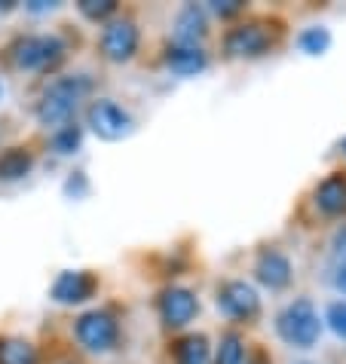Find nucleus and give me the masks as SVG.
<instances>
[{"label":"nucleus","instance_id":"nucleus-7","mask_svg":"<svg viewBox=\"0 0 346 364\" xmlns=\"http://www.w3.org/2000/svg\"><path fill=\"white\" fill-rule=\"evenodd\" d=\"M83 129H89L98 141H123L135 132V117L129 114V107H123L120 101L108 98V95H95L89 105L83 107Z\"/></svg>","mask_w":346,"mask_h":364},{"label":"nucleus","instance_id":"nucleus-5","mask_svg":"<svg viewBox=\"0 0 346 364\" xmlns=\"http://www.w3.org/2000/svg\"><path fill=\"white\" fill-rule=\"evenodd\" d=\"M70 333H74L77 346L89 355H110V352L120 349L123 325H120V316L110 306H89L74 318Z\"/></svg>","mask_w":346,"mask_h":364},{"label":"nucleus","instance_id":"nucleus-3","mask_svg":"<svg viewBox=\"0 0 346 364\" xmlns=\"http://www.w3.org/2000/svg\"><path fill=\"white\" fill-rule=\"evenodd\" d=\"M273 331H276V337L288 349L310 352V349L319 346L325 325H322V316H319V309H315V303L300 294V297H291L276 312V318H273Z\"/></svg>","mask_w":346,"mask_h":364},{"label":"nucleus","instance_id":"nucleus-18","mask_svg":"<svg viewBox=\"0 0 346 364\" xmlns=\"http://www.w3.org/2000/svg\"><path fill=\"white\" fill-rule=\"evenodd\" d=\"M83 138H86V129L80 123H68L62 129H53L49 132V154L58 156V159H68V156H77L80 150H83Z\"/></svg>","mask_w":346,"mask_h":364},{"label":"nucleus","instance_id":"nucleus-4","mask_svg":"<svg viewBox=\"0 0 346 364\" xmlns=\"http://www.w3.org/2000/svg\"><path fill=\"white\" fill-rule=\"evenodd\" d=\"M68 53L70 46L58 31L22 34L9 46V62H13L16 70H25V74H56L65 65Z\"/></svg>","mask_w":346,"mask_h":364},{"label":"nucleus","instance_id":"nucleus-27","mask_svg":"<svg viewBox=\"0 0 346 364\" xmlns=\"http://www.w3.org/2000/svg\"><path fill=\"white\" fill-rule=\"evenodd\" d=\"M242 364H273V355L263 346H258V343H254V346L248 343V352H246V361Z\"/></svg>","mask_w":346,"mask_h":364},{"label":"nucleus","instance_id":"nucleus-22","mask_svg":"<svg viewBox=\"0 0 346 364\" xmlns=\"http://www.w3.org/2000/svg\"><path fill=\"white\" fill-rule=\"evenodd\" d=\"M322 325L328 328L337 340L346 343V300H343V297L331 300L328 306H325V312H322Z\"/></svg>","mask_w":346,"mask_h":364},{"label":"nucleus","instance_id":"nucleus-8","mask_svg":"<svg viewBox=\"0 0 346 364\" xmlns=\"http://www.w3.org/2000/svg\"><path fill=\"white\" fill-rule=\"evenodd\" d=\"M141 53V25L132 16H114L98 31V55L108 65H129Z\"/></svg>","mask_w":346,"mask_h":364},{"label":"nucleus","instance_id":"nucleus-6","mask_svg":"<svg viewBox=\"0 0 346 364\" xmlns=\"http://www.w3.org/2000/svg\"><path fill=\"white\" fill-rule=\"evenodd\" d=\"M215 309L221 312V318L230 321V328H248L258 325L263 316V297L254 282L230 276L215 285Z\"/></svg>","mask_w":346,"mask_h":364},{"label":"nucleus","instance_id":"nucleus-12","mask_svg":"<svg viewBox=\"0 0 346 364\" xmlns=\"http://www.w3.org/2000/svg\"><path fill=\"white\" fill-rule=\"evenodd\" d=\"M211 31V16L202 4H181L172 18V40L178 46H202V40Z\"/></svg>","mask_w":346,"mask_h":364},{"label":"nucleus","instance_id":"nucleus-16","mask_svg":"<svg viewBox=\"0 0 346 364\" xmlns=\"http://www.w3.org/2000/svg\"><path fill=\"white\" fill-rule=\"evenodd\" d=\"M248 352V340L239 328H224L211 346V364H242Z\"/></svg>","mask_w":346,"mask_h":364},{"label":"nucleus","instance_id":"nucleus-23","mask_svg":"<svg viewBox=\"0 0 346 364\" xmlns=\"http://www.w3.org/2000/svg\"><path fill=\"white\" fill-rule=\"evenodd\" d=\"M62 193H65V199L80 202V199H86L89 193H93V181H89V175H86L83 168H74V171H70V175L65 178Z\"/></svg>","mask_w":346,"mask_h":364},{"label":"nucleus","instance_id":"nucleus-14","mask_svg":"<svg viewBox=\"0 0 346 364\" xmlns=\"http://www.w3.org/2000/svg\"><path fill=\"white\" fill-rule=\"evenodd\" d=\"M313 208L322 218H346V171H331L313 187Z\"/></svg>","mask_w":346,"mask_h":364},{"label":"nucleus","instance_id":"nucleus-2","mask_svg":"<svg viewBox=\"0 0 346 364\" xmlns=\"http://www.w3.org/2000/svg\"><path fill=\"white\" fill-rule=\"evenodd\" d=\"M282 25L273 18H246L233 22L221 37V55L227 62H258L279 49Z\"/></svg>","mask_w":346,"mask_h":364},{"label":"nucleus","instance_id":"nucleus-17","mask_svg":"<svg viewBox=\"0 0 346 364\" xmlns=\"http://www.w3.org/2000/svg\"><path fill=\"white\" fill-rule=\"evenodd\" d=\"M34 171V154L28 147H6L0 154V184H16Z\"/></svg>","mask_w":346,"mask_h":364},{"label":"nucleus","instance_id":"nucleus-29","mask_svg":"<svg viewBox=\"0 0 346 364\" xmlns=\"http://www.w3.org/2000/svg\"><path fill=\"white\" fill-rule=\"evenodd\" d=\"M291 364H315V361H310V358H300V361H291Z\"/></svg>","mask_w":346,"mask_h":364},{"label":"nucleus","instance_id":"nucleus-10","mask_svg":"<svg viewBox=\"0 0 346 364\" xmlns=\"http://www.w3.org/2000/svg\"><path fill=\"white\" fill-rule=\"evenodd\" d=\"M251 279L258 291H270V294H285L294 285V260L279 245H263L254 251L251 260Z\"/></svg>","mask_w":346,"mask_h":364},{"label":"nucleus","instance_id":"nucleus-20","mask_svg":"<svg viewBox=\"0 0 346 364\" xmlns=\"http://www.w3.org/2000/svg\"><path fill=\"white\" fill-rule=\"evenodd\" d=\"M0 364H40V349L28 337H0Z\"/></svg>","mask_w":346,"mask_h":364},{"label":"nucleus","instance_id":"nucleus-19","mask_svg":"<svg viewBox=\"0 0 346 364\" xmlns=\"http://www.w3.org/2000/svg\"><path fill=\"white\" fill-rule=\"evenodd\" d=\"M331 43H334V37H331L328 25H307V28H300L298 31V37H294V46H298L303 55H310V58L325 55L331 49Z\"/></svg>","mask_w":346,"mask_h":364},{"label":"nucleus","instance_id":"nucleus-28","mask_svg":"<svg viewBox=\"0 0 346 364\" xmlns=\"http://www.w3.org/2000/svg\"><path fill=\"white\" fill-rule=\"evenodd\" d=\"M58 4H53V0H28L25 4V13H31V16H49V13H56Z\"/></svg>","mask_w":346,"mask_h":364},{"label":"nucleus","instance_id":"nucleus-30","mask_svg":"<svg viewBox=\"0 0 346 364\" xmlns=\"http://www.w3.org/2000/svg\"><path fill=\"white\" fill-rule=\"evenodd\" d=\"M4 95H6V89H4V80H0V101H4Z\"/></svg>","mask_w":346,"mask_h":364},{"label":"nucleus","instance_id":"nucleus-26","mask_svg":"<svg viewBox=\"0 0 346 364\" xmlns=\"http://www.w3.org/2000/svg\"><path fill=\"white\" fill-rule=\"evenodd\" d=\"M331 255L334 260H346V224H340L331 232Z\"/></svg>","mask_w":346,"mask_h":364},{"label":"nucleus","instance_id":"nucleus-9","mask_svg":"<svg viewBox=\"0 0 346 364\" xmlns=\"http://www.w3.org/2000/svg\"><path fill=\"white\" fill-rule=\"evenodd\" d=\"M157 318L159 325L166 328L169 333H181L187 331L193 321L199 318L202 312V303H199V294L187 285H166L157 294Z\"/></svg>","mask_w":346,"mask_h":364},{"label":"nucleus","instance_id":"nucleus-25","mask_svg":"<svg viewBox=\"0 0 346 364\" xmlns=\"http://www.w3.org/2000/svg\"><path fill=\"white\" fill-rule=\"evenodd\" d=\"M331 288L346 300V260H334V267H331Z\"/></svg>","mask_w":346,"mask_h":364},{"label":"nucleus","instance_id":"nucleus-15","mask_svg":"<svg viewBox=\"0 0 346 364\" xmlns=\"http://www.w3.org/2000/svg\"><path fill=\"white\" fill-rule=\"evenodd\" d=\"M172 364H211V340L202 331H184L172 343Z\"/></svg>","mask_w":346,"mask_h":364},{"label":"nucleus","instance_id":"nucleus-31","mask_svg":"<svg viewBox=\"0 0 346 364\" xmlns=\"http://www.w3.org/2000/svg\"><path fill=\"white\" fill-rule=\"evenodd\" d=\"M343 154H346V141H343Z\"/></svg>","mask_w":346,"mask_h":364},{"label":"nucleus","instance_id":"nucleus-11","mask_svg":"<svg viewBox=\"0 0 346 364\" xmlns=\"http://www.w3.org/2000/svg\"><path fill=\"white\" fill-rule=\"evenodd\" d=\"M98 291H101V279L93 269H62L53 279V285H49V300L56 306L74 309V306L93 303L98 297Z\"/></svg>","mask_w":346,"mask_h":364},{"label":"nucleus","instance_id":"nucleus-21","mask_svg":"<svg viewBox=\"0 0 346 364\" xmlns=\"http://www.w3.org/2000/svg\"><path fill=\"white\" fill-rule=\"evenodd\" d=\"M77 13L93 25H105L114 16H120V4L117 0H77Z\"/></svg>","mask_w":346,"mask_h":364},{"label":"nucleus","instance_id":"nucleus-13","mask_svg":"<svg viewBox=\"0 0 346 364\" xmlns=\"http://www.w3.org/2000/svg\"><path fill=\"white\" fill-rule=\"evenodd\" d=\"M211 65V58L206 53V46H178L169 43L166 53H162V68H166L169 77L178 80H193L199 74H206Z\"/></svg>","mask_w":346,"mask_h":364},{"label":"nucleus","instance_id":"nucleus-1","mask_svg":"<svg viewBox=\"0 0 346 364\" xmlns=\"http://www.w3.org/2000/svg\"><path fill=\"white\" fill-rule=\"evenodd\" d=\"M93 89L95 80L86 70H74V74H56L49 83L43 86L37 105H34V117L37 123L53 132L68 123H77V114L93 101Z\"/></svg>","mask_w":346,"mask_h":364},{"label":"nucleus","instance_id":"nucleus-24","mask_svg":"<svg viewBox=\"0 0 346 364\" xmlns=\"http://www.w3.org/2000/svg\"><path fill=\"white\" fill-rule=\"evenodd\" d=\"M206 6V13L209 16H215L221 18V22H236V18L246 13V0H209V4H202Z\"/></svg>","mask_w":346,"mask_h":364}]
</instances>
